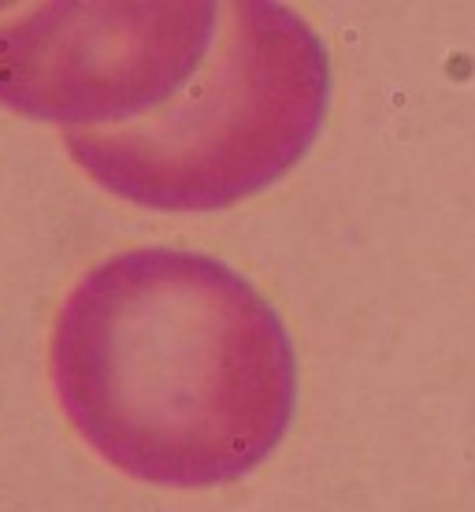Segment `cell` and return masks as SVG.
Listing matches in <instances>:
<instances>
[{"mask_svg":"<svg viewBox=\"0 0 475 512\" xmlns=\"http://www.w3.org/2000/svg\"><path fill=\"white\" fill-rule=\"evenodd\" d=\"M49 364L78 438L149 487L242 479L297 405V357L268 297L223 260L167 245L108 256L78 282Z\"/></svg>","mask_w":475,"mask_h":512,"instance_id":"obj_1","label":"cell"},{"mask_svg":"<svg viewBox=\"0 0 475 512\" xmlns=\"http://www.w3.org/2000/svg\"><path fill=\"white\" fill-rule=\"evenodd\" d=\"M331 60L286 4L223 8L216 45L160 112L108 130H64L101 190L156 212H216L279 182L327 116Z\"/></svg>","mask_w":475,"mask_h":512,"instance_id":"obj_2","label":"cell"},{"mask_svg":"<svg viewBox=\"0 0 475 512\" xmlns=\"http://www.w3.org/2000/svg\"><path fill=\"white\" fill-rule=\"evenodd\" d=\"M219 4H34L0 12V104L64 130L160 112L205 67Z\"/></svg>","mask_w":475,"mask_h":512,"instance_id":"obj_3","label":"cell"}]
</instances>
